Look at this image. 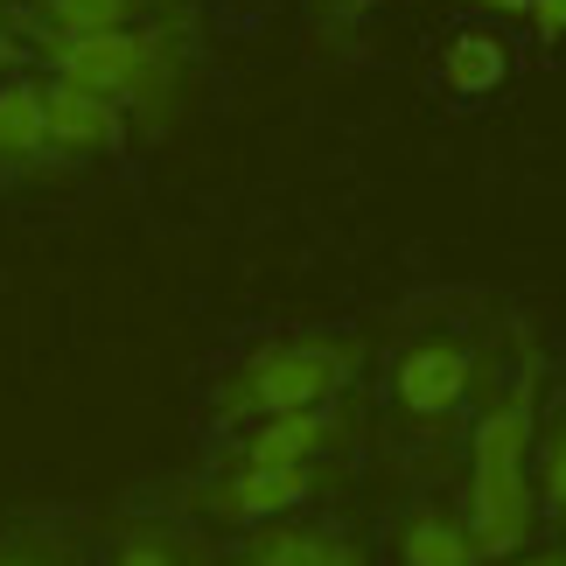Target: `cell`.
<instances>
[{"label": "cell", "instance_id": "9c48e42d", "mask_svg": "<svg viewBox=\"0 0 566 566\" xmlns=\"http://www.w3.org/2000/svg\"><path fill=\"white\" fill-rule=\"evenodd\" d=\"M35 168H56L50 126H42V77L14 71L0 77V182L35 176Z\"/></svg>", "mask_w": 566, "mask_h": 566}, {"label": "cell", "instance_id": "d6986e66", "mask_svg": "<svg viewBox=\"0 0 566 566\" xmlns=\"http://www.w3.org/2000/svg\"><path fill=\"white\" fill-rule=\"evenodd\" d=\"M371 8H385V0H322V14H329V21H357V14H371Z\"/></svg>", "mask_w": 566, "mask_h": 566}, {"label": "cell", "instance_id": "2e32d148", "mask_svg": "<svg viewBox=\"0 0 566 566\" xmlns=\"http://www.w3.org/2000/svg\"><path fill=\"white\" fill-rule=\"evenodd\" d=\"M532 35L538 42H566V0H532Z\"/></svg>", "mask_w": 566, "mask_h": 566}, {"label": "cell", "instance_id": "8992f818", "mask_svg": "<svg viewBox=\"0 0 566 566\" xmlns=\"http://www.w3.org/2000/svg\"><path fill=\"white\" fill-rule=\"evenodd\" d=\"M42 126H50V147L56 161H92V155H119L126 140H134V126L113 98L84 92L71 77H50L42 71Z\"/></svg>", "mask_w": 566, "mask_h": 566}, {"label": "cell", "instance_id": "277c9868", "mask_svg": "<svg viewBox=\"0 0 566 566\" xmlns=\"http://www.w3.org/2000/svg\"><path fill=\"white\" fill-rule=\"evenodd\" d=\"M322 475L315 469H252V462H231L217 483L203 490V511L231 532H259V525H280L294 517L301 504H315Z\"/></svg>", "mask_w": 566, "mask_h": 566}, {"label": "cell", "instance_id": "ffe728a7", "mask_svg": "<svg viewBox=\"0 0 566 566\" xmlns=\"http://www.w3.org/2000/svg\"><path fill=\"white\" fill-rule=\"evenodd\" d=\"M462 8H483V14H532V0H462Z\"/></svg>", "mask_w": 566, "mask_h": 566}, {"label": "cell", "instance_id": "e0dca14e", "mask_svg": "<svg viewBox=\"0 0 566 566\" xmlns=\"http://www.w3.org/2000/svg\"><path fill=\"white\" fill-rule=\"evenodd\" d=\"M496 566H566V546H525V553H511Z\"/></svg>", "mask_w": 566, "mask_h": 566}, {"label": "cell", "instance_id": "52a82bcc", "mask_svg": "<svg viewBox=\"0 0 566 566\" xmlns=\"http://www.w3.org/2000/svg\"><path fill=\"white\" fill-rule=\"evenodd\" d=\"M182 14H189V0H14V29H29L35 42L140 29V21H182Z\"/></svg>", "mask_w": 566, "mask_h": 566}, {"label": "cell", "instance_id": "44dd1931", "mask_svg": "<svg viewBox=\"0 0 566 566\" xmlns=\"http://www.w3.org/2000/svg\"><path fill=\"white\" fill-rule=\"evenodd\" d=\"M0 8H14V0H0Z\"/></svg>", "mask_w": 566, "mask_h": 566}, {"label": "cell", "instance_id": "5b68a950", "mask_svg": "<svg viewBox=\"0 0 566 566\" xmlns=\"http://www.w3.org/2000/svg\"><path fill=\"white\" fill-rule=\"evenodd\" d=\"M475 391V350L469 343H448V336H427L399 350L391 364V399L399 412L412 420H448V412H462V399Z\"/></svg>", "mask_w": 566, "mask_h": 566}, {"label": "cell", "instance_id": "6da1fadb", "mask_svg": "<svg viewBox=\"0 0 566 566\" xmlns=\"http://www.w3.org/2000/svg\"><path fill=\"white\" fill-rule=\"evenodd\" d=\"M42 71L71 77L84 92L113 98L134 134H168L189 105L196 77V35L182 21H140V29H98V35H50L35 42Z\"/></svg>", "mask_w": 566, "mask_h": 566}, {"label": "cell", "instance_id": "9a60e30c", "mask_svg": "<svg viewBox=\"0 0 566 566\" xmlns=\"http://www.w3.org/2000/svg\"><path fill=\"white\" fill-rule=\"evenodd\" d=\"M29 63V35L14 29V8H0V77H14Z\"/></svg>", "mask_w": 566, "mask_h": 566}, {"label": "cell", "instance_id": "7c38bea8", "mask_svg": "<svg viewBox=\"0 0 566 566\" xmlns=\"http://www.w3.org/2000/svg\"><path fill=\"white\" fill-rule=\"evenodd\" d=\"M391 559L399 566H483V553H475L469 525L454 511H412L399 525V546H391Z\"/></svg>", "mask_w": 566, "mask_h": 566}, {"label": "cell", "instance_id": "7a4b0ae2", "mask_svg": "<svg viewBox=\"0 0 566 566\" xmlns=\"http://www.w3.org/2000/svg\"><path fill=\"white\" fill-rule=\"evenodd\" d=\"M532 454H538V357L517 364V378L469 427V517L462 525L475 538V553H483V566L525 553L538 532Z\"/></svg>", "mask_w": 566, "mask_h": 566}, {"label": "cell", "instance_id": "4fadbf2b", "mask_svg": "<svg viewBox=\"0 0 566 566\" xmlns=\"http://www.w3.org/2000/svg\"><path fill=\"white\" fill-rule=\"evenodd\" d=\"M532 462H538V511L566 532V420H553L546 433H538Z\"/></svg>", "mask_w": 566, "mask_h": 566}, {"label": "cell", "instance_id": "ac0fdd59", "mask_svg": "<svg viewBox=\"0 0 566 566\" xmlns=\"http://www.w3.org/2000/svg\"><path fill=\"white\" fill-rule=\"evenodd\" d=\"M0 566H63V559L42 546H0Z\"/></svg>", "mask_w": 566, "mask_h": 566}, {"label": "cell", "instance_id": "5bb4252c", "mask_svg": "<svg viewBox=\"0 0 566 566\" xmlns=\"http://www.w3.org/2000/svg\"><path fill=\"white\" fill-rule=\"evenodd\" d=\"M113 566H189V546L168 525H126L113 546Z\"/></svg>", "mask_w": 566, "mask_h": 566}, {"label": "cell", "instance_id": "8fae6325", "mask_svg": "<svg viewBox=\"0 0 566 566\" xmlns=\"http://www.w3.org/2000/svg\"><path fill=\"white\" fill-rule=\"evenodd\" d=\"M433 71H441V84L454 98H483L511 77V50H504V35H490V29H454L441 42V63H433Z\"/></svg>", "mask_w": 566, "mask_h": 566}, {"label": "cell", "instance_id": "ba28073f", "mask_svg": "<svg viewBox=\"0 0 566 566\" xmlns=\"http://www.w3.org/2000/svg\"><path fill=\"white\" fill-rule=\"evenodd\" d=\"M343 441V420L336 406H308V412H273V420H252L238 433L231 462H252V469H315L322 454Z\"/></svg>", "mask_w": 566, "mask_h": 566}, {"label": "cell", "instance_id": "3957f363", "mask_svg": "<svg viewBox=\"0 0 566 566\" xmlns=\"http://www.w3.org/2000/svg\"><path fill=\"white\" fill-rule=\"evenodd\" d=\"M357 378V343L336 336H266L224 371L217 385V420L252 427L273 412H308V406H336Z\"/></svg>", "mask_w": 566, "mask_h": 566}, {"label": "cell", "instance_id": "30bf717a", "mask_svg": "<svg viewBox=\"0 0 566 566\" xmlns=\"http://www.w3.org/2000/svg\"><path fill=\"white\" fill-rule=\"evenodd\" d=\"M231 566H371V559H364V546H350L343 532L280 517V525H259L245 546H238Z\"/></svg>", "mask_w": 566, "mask_h": 566}]
</instances>
